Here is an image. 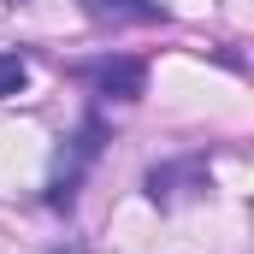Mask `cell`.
Segmentation results:
<instances>
[{
    "label": "cell",
    "mask_w": 254,
    "mask_h": 254,
    "mask_svg": "<svg viewBox=\"0 0 254 254\" xmlns=\"http://www.w3.org/2000/svg\"><path fill=\"white\" fill-rule=\"evenodd\" d=\"M83 83H95L101 95H113V101H136L142 89H148V65L142 60H89L83 65Z\"/></svg>",
    "instance_id": "1"
},
{
    "label": "cell",
    "mask_w": 254,
    "mask_h": 254,
    "mask_svg": "<svg viewBox=\"0 0 254 254\" xmlns=\"http://www.w3.org/2000/svg\"><path fill=\"white\" fill-rule=\"evenodd\" d=\"M24 83H30V60H24V54H0V101L18 95Z\"/></svg>",
    "instance_id": "4"
},
{
    "label": "cell",
    "mask_w": 254,
    "mask_h": 254,
    "mask_svg": "<svg viewBox=\"0 0 254 254\" xmlns=\"http://www.w3.org/2000/svg\"><path fill=\"white\" fill-rule=\"evenodd\" d=\"M178 184H195V190H207V166H201V160H184V166H154V172H148V201L172 207V201L184 195Z\"/></svg>",
    "instance_id": "3"
},
{
    "label": "cell",
    "mask_w": 254,
    "mask_h": 254,
    "mask_svg": "<svg viewBox=\"0 0 254 254\" xmlns=\"http://www.w3.org/2000/svg\"><path fill=\"white\" fill-rule=\"evenodd\" d=\"M89 24H160L166 12L154 0H77Z\"/></svg>",
    "instance_id": "2"
}]
</instances>
